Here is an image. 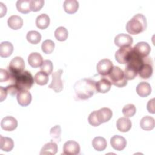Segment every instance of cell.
<instances>
[{
	"mask_svg": "<svg viewBox=\"0 0 155 155\" xmlns=\"http://www.w3.org/2000/svg\"><path fill=\"white\" fill-rule=\"evenodd\" d=\"M76 97L86 100L93 96L96 91V82L90 78H84L78 81L74 85Z\"/></svg>",
	"mask_w": 155,
	"mask_h": 155,
	"instance_id": "cell-1",
	"label": "cell"
},
{
	"mask_svg": "<svg viewBox=\"0 0 155 155\" xmlns=\"http://www.w3.org/2000/svg\"><path fill=\"white\" fill-rule=\"evenodd\" d=\"M147 26L145 16L140 13L135 15L126 24L127 32L131 35H137L144 31Z\"/></svg>",
	"mask_w": 155,
	"mask_h": 155,
	"instance_id": "cell-2",
	"label": "cell"
},
{
	"mask_svg": "<svg viewBox=\"0 0 155 155\" xmlns=\"http://www.w3.org/2000/svg\"><path fill=\"white\" fill-rule=\"evenodd\" d=\"M19 91L28 90L31 88L34 83L33 78L28 71L24 70L11 78Z\"/></svg>",
	"mask_w": 155,
	"mask_h": 155,
	"instance_id": "cell-3",
	"label": "cell"
},
{
	"mask_svg": "<svg viewBox=\"0 0 155 155\" xmlns=\"http://www.w3.org/2000/svg\"><path fill=\"white\" fill-rule=\"evenodd\" d=\"M111 84L122 88L127 85V80L125 79L123 70L117 66H113L111 72L107 75Z\"/></svg>",
	"mask_w": 155,
	"mask_h": 155,
	"instance_id": "cell-4",
	"label": "cell"
},
{
	"mask_svg": "<svg viewBox=\"0 0 155 155\" xmlns=\"http://www.w3.org/2000/svg\"><path fill=\"white\" fill-rule=\"evenodd\" d=\"M153 73V62L150 57L143 58L142 63L138 70L137 73L142 79H147L151 77Z\"/></svg>",
	"mask_w": 155,
	"mask_h": 155,
	"instance_id": "cell-5",
	"label": "cell"
},
{
	"mask_svg": "<svg viewBox=\"0 0 155 155\" xmlns=\"http://www.w3.org/2000/svg\"><path fill=\"white\" fill-rule=\"evenodd\" d=\"M24 67L25 62L23 58L20 56H16L13 58L10 62L9 65L8 67L10 78L23 71Z\"/></svg>",
	"mask_w": 155,
	"mask_h": 155,
	"instance_id": "cell-6",
	"label": "cell"
},
{
	"mask_svg": "<svg viewBox=\"0 0 155 155\" xmlns=\"http://www.w3.org/2000/svg\"><path fill=\"white\" fill-rule=\"evenodd\" d=\"M133 52L131 46L120 47L115 53V59L119 64H127Z\"/></svg>",
	"mask_w": 155,
	"mask_h": 155,
	"instance_id": "cell-7",
	"label": "cell"
},
{
	"mask_svg": "<svg viewBox=\"0 0 155 155\" xmlns=\"http://www.w3.org/2000/svg\"><path fill=\"white\" fill-rule=\"evenodd\" d=\"M62 73L63 70L59 69L52 73V81L48 87L53 89L56 93H59L63 89L64 84L61 79V75Z\"/></svg>",
	"mask_w": 155,
	"mask_h": 155,
	"instance_id": "cell-8",
	"label": "cell"
},
{
	"mask_svg": "<svg viewBox=\"0 0 155 155\" xmlns=\"http://www.w3.org/2000/svg\"><path fill=\"white\" fill-rule=\"evenodd\" d=\"M113 68V62L108 59H102L97 64V73L102 76H107Z\"/></svg>",
	"mask_w": 155,
	"mask_h": 155,
	"instance_id": "cell-9",
	"label": "cell"
},
{
	"mask_svg": "<svg viewBox=\"0 0 155 155\" xmlns=\"http://www.w3.org/2000/svg\"><path fill=\"white\" fill-rule=\"evenodd\" d=\"M133 51L139 57L143 58L148 56L150 53L151 47L146 42H139L134 46Z\"/></svg>",
	"mask_w": 155,
	"mask_h": 155,
	"instance_id": "cell-10",
	"label": "cell"
},
{
	"mask_svg": "<svg viewBox=\"0 0 155 155\" xmlns=\"http://www.w3.org/2000/svg\"><path fill=\"white\" fill-rule=\"evenodd\" d=\"M80 153L79 144L74 140H68L63 146V154L67 155H77Z\"/></svg>",
	"mask_w": 155,
	"mask_h": 155,
	"instance_id": "cell-11",
	"label": "cell"
},
{
	"mask_svg": "<svg viewBox=\"0 0 155 155\" xmlns=\"http://www.w3.org/2000/svg\"><path fill=\"white\" fill-rule=\"evenodd\" d=\"M133 38L128 34L120 33L116 35L114 38L115 45L120 48L123 47L131 46L133 44Z\"/></svg>",
	"mask_w": 155,
	"mask_h": 155,
	"instance_id": "cell-12",
	"label": "cell"
},
{
	"mask_svg": "<svg viewBox=\"0 0 155 155\" xmlns=\"http://www.w3.org/2000/svg\"><path fill=\"white\" fill-rule=\"evenodd\" d=\"M18 126L17 120L12 116H5L1 122V127L2 130L12 131L16 128Z\"/></svg>",
	"mask_w": 155,
	"mask_h": 155,
	"instance_id": "cell-13",
	"label": "cell"
},
{
	"mask_svg": "<svg viewBox=\"0 0 155 155\" xmlns=\"http://www.w3.org/2000/svg\"><path fill=\"white\" fill-rule=\"evenodd\" d=\"M31 94L28 90H20L17 94L18 102L20 105L22 107H26L28 105L31 103Z\"/></svg>",
	"mask_w": 155,
	"mask_h": 155,
	"instance_id": "cell-14",
	"label": "cell"
},
{
	"mask_svg": "<svg viewBox=\"0 0 155 155\" xmlns=\"http://www.w3.org/2000/svg\"><path fill=\"white\" fill-rule=\"evenodd\" d=\"M110 144L114 150L122 151L125 148L127 141L124 137L120 135H114L110 139Z\"/></svg>",
	"mask_w": 155,
	"mask_h": 155,
	"instance_id": "cell-15",
	"label": "cell"
},
{
	"mask_svg": "<svg viewBox=\"0 0 155 155\" xmlns=\"http://www.w3.org/2000/svg\"><path fill=\"white\" fill-rule=\"evenodd\" d=\"M96 116L99 122L102 124L109 121L113 116V112L109 108L104 107L96 111Z\"/></svg>",
	"mask_w": 155,
	"mask_h": 155,
	"instance_id": "cell-16",
	"label": "cell"
},
{
	"mask_svg": "<svg viewBox=\"0 0 155 155\" xmlns=\"http://www.w3.org/2000/svg\"><path fill=\"white\" fill-rule=\"evenodd\" d=\"M111 87V82L107 78H101L97 82H96V91L97 93H105L109 91Z\"/></svg>",
	"mask_w": 155,
	"mask_h": 155,
	"instance_id": "cell-17",
	"label": "cell"
},
{
	"mask_svg": "<svg viewBox=\"0 0 155 155\" xmlns=\"http://www.w3.org/2000/svg\"><path fill=\"white\" fill-rule=\"evenodd\" d=\"M132 126L131 121L126 117H122L117 119L116 122V127L117 130L120 132L128 131Z\"/></svg>",
	"mask_w": 155,
	"mask_h": 155,
	"instance_id": "cell-18",
	"label": "cell"
},
{
	"mask_svg": "<svg viewBox=\"0 0 155 155\" xmlns=\"http://www.w3.org/2000/svg\"><path fill=\"white\" fill-rule=\"evenodd\" d=\"M28 62L31 67L37 68L42 65L43 58L39 53L33 52L30 53L28 57Z\"/></svg>",
	"mask_w": 155,
	"mask_h": 155,
	"instance_id": "cell-19",
	"label": "cell"
},
{
	"mask_svg": "<svg viewBox=\"0 0 155 155\" xmlns=\"http://www.w3.org/2000/svg\"><path fill=\"white\" fill-rule=\"evenodd\" d=\"M136 92L140 97H147L151 93V85L148 82H141L136 87Z\"/></svg>",
	"mask_w": 155,
	"mask_h": 155,
	"instance_id": "cell-20",
	"label": "cell"
},
{
	"mask_svg": "<svg viewBox=\"0 0 155 155\" xmlns=\"http://www.w3.org/2000/svg\"><path fill=\"white\" fill-rule=\"evenodd\" d=\"M58 151V145L57 144L51 140L50 142L45 143L41 148L40 154H48V155H54Z\"/></svg>",
	"mask_w": 155,
	"mask_h": 155,
	"instance_id": "cell-21",
	"label": "cell"
},
{
	"mask_svg": "<svg viewBox=\"0 0 155 155\" xmlns=\"http://www.w3.org/2000/svg\"><path fill=\"white\" fill-rule=\"evenodd\" d=\"M8 27L13 30H18L22 27L23 20L21 17L18 15H12L7 21Z\"/></svg>",
	"mask_w": 155,
	"mask_h": 155,
	"instance_id": "cell-22",
	"label": "cell"
},
{
	"mask_svg": "<svg viewBox=\"0 0 155 155\" xmlns=\"http://www.w3.org/2000/svg\"><path fill=\"white\" fill-rule=\"evenodd\" d=\"M13 51V44L8 41L2 42L0 44V56L7 58L10 56Z\"/></svg>",
	"mask_w": 155,
	"mask_h": 155,
	"instance_id": "cell-23",
	"label": "cell"
},
{
	"mask_svg": "<svg viewBox=\"0 0 155 155\" xmlns=\"http://www.w3.org/2000/svg\"><path fill=\"white\" fill-rule=\"evenodd\" d=\"M140 126L142 129L145 131H150L154 128V119L150 116H144L141 119L140 121Z\"/></svg>",
	"mask_w": 155,
	"mask_h": 155,
	"instance_id": "cell-24",
	"label": "cell"
},
{
	"mask_svg": "<svg viewBox=\"0 0 155 155\" xmlns=\"http://www.w3.org/2000/svg\"><path fill=\"white\" fill-rule=\"evenodd\" d=\"M50 22V19L48 15L42 13L37 16L36 19V25L38 28L44 30L48 27Z\"/></svg>",
	"mask_w": 155,
	"mask_h": 155,
	"instance_id": "cell-25",
	"label": "cell"
},
{
	"mask_svg": "<svg viewBox=\"0 0 155 155\" xmlns=\"http://www.w3.org/2000/svg\"><path fill=\"white\" fill-rule=\"evenodd\" d=\"M14 147L13 140L8 137H4L0 135V148L4 151H10Z\"/></svg>",
	"mask_w": 155,
	"mask_h": 155,
	"instance_id": "cell-26",
	"label": "cell"
},
{
	"mask_svg": "<svg viewBox=\"0 0 155 155\" xmlns=\"http://www.w3.org/2000/svg\"><path fill=\"white\" fill-rule=\"evenodd\" d=\"M64 9L68 14H73L77 12L79 8V2L76 0H65L64 2Z\"/></svg>",
	"mask_w": 155,
	"mask_h": 155,
	"instance_id": "cell-27",
	"label": "cell"
},
{
	"mask_svg": "<svg viewBox=\"0 0 155 155\" xmlns=\"http://www.w3.org/2000/svg\"><path fill=\"white\" fill-rule=\"evenodd\" d=\"M92 145L93 148L99 151H104L107 146V142L105 138L101 136L95 137L92 140Z\"/></svg>",
	"mask_w": 155,
	"mask_h": 155,
	"instance_id": "cell-28",
	"label": "cell"
},
{
	"mask_svg": "<svg viewBox=\"0 0 155 155\" xmlns=\"http://www.w3.org/2000/svg\"><path fill=\"white\" fill-rule=\"evenodd\" d=\"M17 10L24 14L29 13L31 10L30 0H18L16 3Z\"/></svg>",
	"mask_w": 155,
	"mask_h": 155,
	"instance_id": "cell-29",
	"label": "cell"
},
{
	"mask_svg": "<svg viewBox=\"0 0 155 155\" xmlns=\"http://www.w3.org/2000/svg\"><path fill=\"white\" fill-rule=\"evenodd\" d=\"M27 40L32 44H37L41 40V35L37 31L31 30L27 33Z\"/></svg>",
	"mask_w": 155,
	"mask_h": 155,
	"instance_id": "cell-30",
	"label": "cell"
},
{
	"mask_svg": "<svg viewBox=\"0 0 155 155\" xmlns=\"http://www.w3.org/2000/svg\"><path fill=\"white\" fill-rule=\"evenodd\" d=\"M68 36V30L64 27L61 26L58 27L54 31V36L59 41H65Z\"/></svg>",
	"mask_w": 155,
	"mask_h": 155,
	"instance_id": "cell-31",
	"label": "cell"
},
{
	"mask_svg": "<svg viewBox=\"0 0 155 155\" xmlns=\"http://www.w3.org/2000/svg\"><path fill=\"white\" fill-rule=\"evenodd\" d=\"M34 81L38 85H44L47 84L48 81V77L46 73L42 71H38L35 75Z\"/></svg>",
	"mask_w": 155,
	"mask_h": 155,
	"instance_id": "cell-32",
	"label": "cell"
},
{
	"mask_svg": "<svg viewBox=\"0 0 155 155\" xmlns=\"http://www.w3.org/2000/svg\"><path fill=\"white\" fill-rule=\"evenodd\" d=\"M137 69L128 64H127L124 71L125 78L127 80L134 79L137 75Z\"/></svg>",
	"mask_w": 155,
	"mask_h": 155,
	"instance_id": "cell-33",
	"label": "cell"
},
{
	"mask_svg": "<svg viewBox=\"0 0 155 155\" xmlns=\"http://www.w3.org/2000/svg\"><path fill=\"white\" fill-rule=\"evenodd\" d=\"M54 47L55 44L52 40L46 39L42 43L41 48L44 53L50 54L53 51Z\"/></svg>",
	"mask_w": 155,
	"mask_h": 155,
	"instance_id": "cell-34",
	"label": "cell"
},
{
	"mask_svg": "<svg viewBox=\"0 0 155 155\" xmlns=\"http://www.w3.org/2000/svg\"><path fill=\"white\" fill-rule=\"evenodd\" d=\"M50 136L52 139L51 140H53V141L54 140L56 142H59L61 141V128L60 125H56L54 126L53 127H52L50 129Z\"/></svg>",
	"mask_w": 155,
	"mask_h": 155,
	"instance_id": "cell-35",
	"label": "cell"
},
{
	"mask_svg": "<svg viewBox=\"0 0 155 155\" xmlns=\"http://www.w3.org/2000/svg\"><path fill=\"white\" fill-rule=\"evenodd\" d=\"M136 112V108L134 105L128 104L125 105L122 108V113L126 117H133Z\"/></svg>",
	"mask_w": 155,
	"mask_h": 155,
	"instance_id": "cell-36",
	"label": "cell"
},
{
	"mask_svg": "<svg viewBox=\"0 0 155 155\" xmlns=\"http://www.w3.org/2000/svg\"><path fill=\"white\" fill-rule=\"evenodd\" d=\"M53 69V65L50 60L46 59L43 61V63L41 67V71L46 73L47 75H50L52 73Z\"/></svg>",
	"mask_w": 155,
	"mask_h": 155,
	"instance_id": "cell-37",
	"label": "cell"
},
{
	"mask_svg": "<svg viewBox=\"0 0 155 155\" xmlns=\"http://www.w3.org/2000/svg\"><path fill=\"white\" fill-rule=\"evenodd\" d=\"M44 4V0H31L30 1V7L31 10L33 12L39 11Z\"/></svg>",
	"mask_w": 155,
	"mask_h": 155,
	"instance_id": "cell-38",
	"label": "cell"
},
{
	"mask_svg": "<svg viewBox=\"0 0 155 155\" xmlns=\"http://www.w3.org/2000/svg\"><path fill=\"white\" fill-rule=\"evenodd\" d=\"M88 120L89 124L94 127H97L101 124L99 122L97 116H96V111H93L91 112L88 118Z\"/></svg>",
	"mask_w": 155,
	"mask_h": 155,
	"instance_id": "cell-39",
	"label": "cell"
},
{
	"mask_svg": "<svg viewBox=\"0 0 155 155\" xmlns=\"http://www.w3.org/2000/svg\"><path fill=\"white\" fill-rule=\"evenodd\" d=\"M5 89L8 93H9L12 96H15L19 91L18 87L13 83L10 85H8L5 87Z\"/></svg>",
	"mask_w": 155,
	"mask_h": 155,
	"instance_id": "cell-40",
	"label": "cell"
},
{
	"mask_svg": "<svg viewBox=\"0 0 155 155\" xmlns=\"http://www.w3.org/2000/svg\"><path fill=\"white\" fill-rule=\"evenodd\" d=\"M10 78V75L7 70L2 68L0 69V82H5Z\"/></svg>",
	"mask_w": 155,
	"mask_h": 155,
	"instance_id": "cell-41",
	"label": "cell"
},
{
	"mask_svg": "<svg viewBox=\"0 0 155 155\" xmlns=\"http://www.w3.org/2000/svg\"><path fill=\"white\" fill-rule=\"evenodd\" d=\"M147 110L149 113H151L152 114H154V99H151L148 101L147 105Z\"/></svg>",
	"mask_w": 155,
	"mask_h": 155,
	"instance_id": "cell-42",
	"label": "cell"
},
{
	"mask_svg": "<svg viewBox=\"0 0 155 155\" xmlns=\"http://www.w3.org/2000/svg\"><path fill=\"white\" fill-rule=\"evenodd\" d=\"M7 91L5 89V88H4L3 87H0V101L2 102L4 99H6L7 95Z\"/></svg>",
	"mask_w": 155,
	"mask_h": 155,
	"instance_id": "cell-43",
	"label": "cell"
},
{
	"mask_svg": "<svg viewBox=\"0 0 155 155\" xmlns=\"http://www.w3.org/2000/svg\"><path fill=\"white\" fill-rule=\"evenodd\" d=\"M0 9H1L0 17H2L4 15L6 14V12H7V7L2 2H0Z\"/></svg>",
	"mask_w": 155,
	"mask_h": 155,
	"instance_id": "cell-44",
	"label": "cell"
}]
</instances>
